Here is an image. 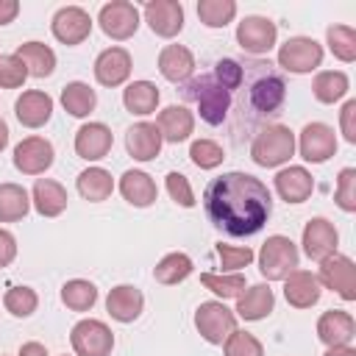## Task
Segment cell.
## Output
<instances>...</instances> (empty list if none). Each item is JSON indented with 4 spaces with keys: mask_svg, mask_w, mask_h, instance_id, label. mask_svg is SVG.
Wrapping results in <instances>:
<instances>
[{
    "mask_svg": "<svg viewBox=\"0 0 356 356\" xmlns=\"http://www.w3.org/2000/svg\"><path fill=\"white\" fill-rule=\"evenodd\" d=\"M211 75L225 89L228 108L222 131L234 147H242L281 114L286 100V81L275 64L264 58H220L214 61Z\"/></svg>",
    "mask_w": 356,
    "mask_h": 356,
    "instance_id": "cell-1",
    "label": "cell"
},
{
    "mask_svg": "<svg viewBox=\"0 0 356 356\" xmlns=\"http://www.w3.org/2000/svg\"><path fill=\"white\" fill-rule=\"evenodd\" d=\"M203 209L214 228L228 236H250L264 228L273 197L270 189L250 172H222L203 192Z\"/></svg>",
    "mask_w": 356,
    "mask_h": 356,
    "instance_id": "cell-2",
    "label": "cell"
},
{
    "mask_svg": "<svg viewBox=\"0 0 356 356\" xmlns=\"http://www.w3.org/2000/svg\"><path fill=\"white\" fill-rule=\"evenodd\" d=\"M295 153V134L286 125H264L253 139H250V156L259 167H278L289 161Z\"/></svg>",
    "mask_w": 356,
    "mask_h": 356,
    "instance_id": "cell-3",
    "label": "cell"
},
{
    "mask_svg": "<svg viewBox=\"0 0 356 356\" xmlns=\"http://www.w3.org/2000/svg\"><path fill=\"white\" fill-rule=\"evenodd\" d=\"M298 267V248L289 236H267L259 250V270L267 281H284Z\"/></svg>",
    "mask_w": 356,
    "mask_h": 356,
    "instance_id": "cell-4",
    "label": "cell"
},
{
    "mask_svg": "<svg viewBox=\"0 0 356 356\" xmlns=\"http://www.w3.org/2000/svg\"><path fill=\"white\" fill-rule=\"evenodd\" d=\"M195 325L206 342L222 345L228 339V334L236 328V314L222 300H206L195 312Z\"/></svg>",
    "mask_w": 356,
    "mask_h": 356,
    "instance_id": "cell-5",
    "label": "cell"
},
{
    "mask_svg": "<svg viewBox=\"0 0 356 356\" xmlns=\"http://www.w3.org/2000/svg\"><path fill=\"white\" fill-rule=\"evenodd\" d=\"M320 61H323V47L309 36H292L278 50V67H284L286 72H295V75L317 70Z\"/></svg>",
    "mask_w": 356,
    "mask_h": 356,
    "instance_id": "cell-6",
    "label": "cell"
},
{
    "mask_svg": "<svg viewBox=\"0 0 356 356\" xmlns=\"http://www.w3.org/2000/svg\"><path fill=\"white\" fill-rule=\"evenodd\" d=\"M323 286L337 292L342 300H356V267L348 256L331 253L320 261V278Z\"/></svg>",
    "mask_w": 356,
    "mask_h": 356,
    "instance_id": "cell-7",
    "label": "cell"
},
{
    "mask_svg": "<svg viewBox=\"0 0 356 356\" xmlns=\"http://www.w3.org/2000/svg\"><path fill=\"white\" fill-rule=\"evenodd\" d=\"M70 342L78 356H108L114 348V334L100 320H81L72 328Z\"/></svg>",
    "mask_w": 356,
    "mask_h": 356,
    "instance_id": "cell-8",
    "label": "cell"
},
{
    "mask_svg": "<svg viewBox=\"0 0 356 356\" xmlns=\"http://www.w3.org/2000/svg\"><path fill=\"white\" fill-rule=\"evenodd\" d=\"M97 22H100V28H103L106 36L122 42V39H131L136 33V28H139V11L128 0H111V3H106L100 8Z\"/></svg>",
    "mask_w": 356,
    "mask_h": 356,
    "instance_id": "cell-9",
    "label": "cell"
},
{
    "mask_svg": "<svg viewBox=\"0 0 356 356\" xmlns=\"http://www.w3.org/2000/svg\"><path fill=\"white\" fill-rule=\"evenodd\" d=\"M275 36H278L275 22L267 19V17H245V19L239 22V28H236V42H239V47H242L245 53H253V56L270 53L273 44H275Z\"/></svg>",
    "mask_w": 356,
    "mask_h": 356,
    "instance_id": "cell-10",
    "label": "cell"
},
{
    "mask_svg": "<svg viewBox=\"0 0 356 356\" xmlns=\"http://www.w3.org/2000/svg\"><path fill=\"white\" fill-rule=\"evenodd\" d=\"M300 156L312 164H323L337 153V134L325 122H309L300 131Z\"/></svg>",
    "mask_w": 356,
    "mask_h": 356,
    "instance_id": "cell-11",
    "label": "cell"
},
{
    "mask_svg": "<svg viewBox=\"0 0 356 356\" xmlns=\"http://www.w3.org/2000/svg\"><path fill=\"white\" fill-rule=\"evenodd\" d=\"M53 145L44 136H28L14 147V167L25 175H42L53 164Z\"/></svg>",
    "mask_w": 356,
    "mask_h": 356,
    "instance_id": "cell-12",
    "label": "cell"
},
{
    "mask_svg": "<svg viewBox=\"0 0 356 356\" xmlns=\"http://www.w3.org/2000/svg\"><path fill=\"white\" fill-rule=\"evenodd\" d=\"M92 33V17L81 6H64L53 17V36L64 44H81Z\"/></svg>",
    "mask_w": 356,
    "mask_h": 356,
    "instance_id": "cell-13",
    "label": "cell"
},
{
    "mask_svg": "<svg viewBox=\"0 0 356 356\" xmlns=\"http://www.w3.org/2000/svg\"><path fill=\"white\" fill-rule=\"evenodd\" d=\"M145 22L156 36H175L184 28V6L178 0H150L145 6Z\"/></svg>",
    "mask_w": 356,
    "mask_h": 356,
    "instance_id": "cell-14",
    "label": "cell"
},
{
    "mask_svg": "<svg viewBox=\"0 0 356 356\" xmlns=\"http://www.w3.org/2000/svg\"><path fill=\"white\" fill-rule=\"evenodd\" d=\"M337 242H339V234L334 228V222H328L325 217H314L306 222L303 228V250L309 259L314 261H323L325 256L337 253Z\"/></svg>",
    "mask_w": 356,
    "mask_h": 356,
    "instance_id": "cell-15",
    "label": "cell"
},
{
    "mask_svg": "<svg viewBox=\"0 0 356 356\" xmlns=\"http://www.w3.org/2000/svg\"><path fill=\"white\" fill-rule=\"evenodd\" d=\"M317 337L323 345L328 348H342L350 345V339L356 337V323L348 312L342 309H331L317 320Z\"/></svg>",
    "mask_w": 356,
    "mask_h": 356,
    "instance_id": "cell-16",
    "label": "cell"
},
{
    "mask_svg": "<svg viewBox=\"0 0 356 356\" xmlns=\"http://www.w3.org/2000/svg\"><path fill=\"white\" fill-rule=\"evenodd\" d=\"M14 114L25 128H42L53 114V97L39 89H28L17 97Z\"/></svg>",
    "mask_w": 356,
    "mask_h": 356,
    "instance_id": "cell-17",
    "label": "cell"
},
{
    "mask_svg": "<svg viewBox=\"0 0 356 356\" xmlns=\"http://www.w3.org/2000/svg\"><path fill=\"white\" fill-rule=\"evenodd\" d=\"M131 75V56L122 47H108L95 61V78L103 86H120Z\"/></svg>",
    "mask_w": 356,
    "mask_h": 356,
    "instance_id": "cell-18",
    "label": "cell"
},
{
    "mask_svg": "<svg viewBox=\"0 0 356 356\" xmlns=\"http://www.w3.org/2000/svg\"><path fill=\"white\" fill-rule=\"evenodd\" d=\"M111 131L103 122H86L75 134V153L86 161H97L111 150Z\"/></svg>",
    "mask_w": 356,
    "mask_h": 356,
    "instance_id": "cell-19",
    "label": "cell"
},
{
    "mask_svg": "<svg viewBox=\"0 0 356 356\" xmlns=\"http://www.w3.org/2000/svg\"><path fill=\"white\" fill-rule=\"evenodd\" d=\"M284 281H286L284 284V298H286L289 306L309 309V306H314L320 300V281L309 270H292Z\"/></svg>",
    "mask_w": 356,
    "mask_h": 356,
    "instance_id": "cell-20",
    "label": "cell"
},
{
    "mask_svg": "<svg viewBox=\"0 0 356 356\" xmlns=\"http://www.w3.org/2000/svg\"><path fill=\"white\" fill-rule=\"evenodd\" d=\"M161 142H164V139H161L156 122H136V125H131L128 134H125V147H128V153H131L136 161H150V159H156L159 150H161Z\"/></svg>",
    "mask_w": 356,
    "mask_h": 356,
    "instance_id": "cell-21",
    "label": "cell"
},
{
    "mask_svg": "<svg viewBox=\"0 0 356 356\" xmlns=\"http://www.w3.org/2000/svg\"><path fill=\"white\" fill-rule=\"evenodd\" d=\"M142 306H145V298H142V292H139L136 286H131V284L114 286V289L108 292V298H106L108 314H111L114 320H120V323H134V320L142 314Z\"/></svg>",
    "mask_w": 356,
    "mask_h": 356,
    "instance_id": "cell-22",
    "label": "cell"
},
{
    "mask_svg": "<svg viewBox=\"0 0 356 356\" xmlns=\"http://www.w3.org/2000/svg\"><path fill=\"white\" fill-rule=\"evenodd\" d=\"M159 70L167 81L172 83H186L192 70H195V56L189 53V47L184 44H167L159 53Z\"/></svg>",
    "mask_w": 356,
    "mask_h": 356,
    "instance_id": "cell-23",
    "label": "cell"
},
{
    "mask_svg": "<svg viewBox=\"0 0 356 356\" xmlns=\"http://www.w3.org/2000/svg\"><path fill=\"white\" fill-rule=\"evenodd\" d=\"M275 189L281 195V200L286 203H303L312 189H314V178L309 175L306 167H286L275 175Z\"/></svg>",
    "mask_w": 356,
    "mask_h": 356,
    "instance_id": "cell-24",
    "label": "cell"
},
{
    "mask_svg": "<svg viewBox=\"0 0 356 356\" xmlns=\"http://www.w3.org/2000/svg\"><path fill=\"white\" fill-rule=\"evenodd\" d=\"M156 128H159L161 139L178 145V142L189 139V134L195 131V117H192V111L184 108V106H167V108L159 114Z\"/></svg>",
    "mask_w": 356,
    "mask_h": 356,
    "instance_id": "cell-25",
    "label": "cell"
},
{
    "mask_svg": "<svg viewBox=\"0 0 356 356\" xmlns=\"http://www.w3.org/2000/svg\"><path fill=\"white\" fill-rule=\"evenodd\" d=\"M120 192H122V197H125L131 206H136V209L150 206V203L156 200V195H159L156 181H153L147 172H142V170H128V172H122V178H120Z\"/></svg>",
    "mask_w": 356,
    "mask_h": 356,
    "instance_id": "cell-26",
    "label": "cell"
},
{
    "mask_svg": "<svg viewBox=\"0 0 356 356\" xmlns=\"http://www.w3.org/2000/svg\"><path fill=\"white\" fill-rule=\"evenodd\" d=\"M67 192L58 181H50V178H39L33 184V206L42 217H58L64 209H67Z\"/></svg>",
    "mask_w": 356,
    "mask_h": 356,
    "instance_id": "cell-27",
    "label": "cell"
},
{
    "mask_svg": "<svg viewBox=\"0 0 356 356\" xmlns=\"http://www.w3.org/2000/svg\"><path fill=\"white\" fill-rule=\"evenodd\" d=\"M273 303H275V295L267 284H253L245 295H239V303H236V314L242 320H264L270 312H273Z\"/></svg>",
    "mask_w": 356,
    "mask_h": 356,
    "instance_id": "cell-28",
    "label": "cell"
},
{
    "mask_svg": "<svg viewBox=\"0 0 356 356\" xmlns=\"http://www.w3.org/2000/svg\"><path fill=\"white\" fill-rule=\"evenodd\" d=\"M17 58L25 64L28 75L33 78H47L53 70H56V53L42 44V42H25L17 47Z\"/></svg>",
    "mask_w": 356,
    "mask_h": 356,
    "instance_id": "cell-29",
    "label": "cell"
},
{
    "mask_svg": "<svg viewBox=\"0 0 356 356\" xmlns=\"http://www.w3.org/2000/svg\"><path fill=\"white\" fill-rule=\"evenodd\" d=\"M122 103H125V108H128L131 114H139V117L153 114L156 106H159V89H156V83H150V81H134V83H128V89L122 92Z\"/></svg>",
    "mask_w": 356,
    "mask_h": 356,
    "instance_id": "cell-30",
    "label": "cell"
},
{
    "mask_svg": "<svg viewBox=\"0 0 356 356\" xmlns=\"http://www.w3.org/2000/svg\"><path fill=\"white\" fill-rule=\"evenodd\" d=\"M28 192L17 184H0V222H17L28 214Z\"/></svg>",
    "mask_w": 356,
    "mask_h": 356,
    "instance_id": "cell-31",
    "label": "cell"
},
{
    "mask_svg": "<svg viewBox=\"0 0 356 356\" xmlns=\"http://www.w3.org/2000/svg\"><path fill=\"white\" fill-rule=\"evenodd\" d=\"M97 103V95L89 83H81V81H72L61 89V106L72 114V117H86Z\"/></svg>",
    "mask_w": 356,
    "mask_h": 356,
    "instance_id": "cell-32",
    "label": "cell"
},
{
    "mask_svg": "<svg viewBox=\"0 0 356 356\" xmlns=\"http://www.w3.org/2000/svg\"><path fill=\"white\" fill-rule=\"evenodd\" d=\"M111 189H114V181L103 167H89L78 175V192L92 203L106 200L111 195Z\"/></svg>",
    "mask_w": 356,
    "mask_h": 356,
    "instance_id": "cell-33",
    "label": "cell"
},
{
    "mask_svg": "<svg viewBox=\"0 0 356 356\" xmlns=\"http://www.w3.org/2000/svg\"><path fill=\"white\" fill-rule=\"evenodd\" d=\"M61 300L67 309L72 312H86L95 306L97 300V286L92 281H83V278H72L61 286Z\"/></svg>",
    "mask_w": 356,
    "mask_h": 356,
    "instance_id": "cell-34",
    "label": "cell"
},
{
    "mask_svg": "<svg viewBox=\"0 0 356 356\" xmlns=\"http://www.w3.org/2000/svg\"><path fill=\"white\" fill-rule=\"evenodd\" d=\"M189 273H192V259H189L186 253H167V256L156 264V270H153L156 281H159V284H167V286L181 284L184 278H189Z\"/></svg>",
    "mask_w": 356,
    "mask_h": 356,
    "instance_id": "cell-35",
    "label": "cell"
},
{
    "mask_svg": "<svg viewBox=\"0 0 356 356\" xmlns=\"http://www.w3.org/2000/svg\"><path fill=\"white\" fill-rule=\"evenodd\" d=\"M312 89H314V97L320 103H337L348 92V75L339 72V70H325V72H320L314 78Z\"/></svg>",
    "mask_w": 356,
    "mask_h": 356,
    "instance_id": "cell-36",
    "label": "cell"
},
{
    "mask_svg": "<svg viewBox=\"0 0 356 356\" xmlns=\"http://www.w3.org/2000/svg\"><path fill=\"white\" fill-rule=\"evenodd\" d=\"M236 14L234 0H200L197 3V17L209 28H225Z\"/></svg>",
    "mask_w": 356,
    "mask_h": 356,
    "instance_id": "cell-37",
    "label": "cell"
},
{
    "mask_svg": "<svg viewBox=\"0 0 356 356\" xmlns=\"http://www.w3.org/2000/svg\"><path fill=\"white\" fill-rule=\"evenodd\" d=\"M325 36H328L331 53H334L339 61L350 64V61L356 58V31H353L350 25H331Z\"/></svg>",
    "mask_w": 356,
    "mask_h": 356,
    "instance_id": "cell-38",
    "label": "cell"
},
{
    "mask_svg": "<svg viewBox=\"0 0 356 356\" xmlns=\"http://www.w3.org/2000/svg\"><path fill=\"white\" fill-rule=\"evenodd\" d=\"M3 306L14 317H31L36 312V306H39V298H36V292L31 286H11L6 292V298H3Z\"/></svg>",
    "mask_w": 356,
    "mask_h": 356,
    "instance_id": "cell-39",
    "label": "cell"
},
{
    "mask_svg": "<svg viewBox=\"0 0 356 356\" xmlns=\"http://www.w3.org/2000/svg\"><path fill=\"white\" fill-rule=\"evenodd\" d=\"M200 281H203V286L206 289H211L217 298H239L242 295V289H245V275H239V273H234V275H214V273H203L200 275Z\"/></svg>",
    "mask_w": 356,
    "mask_h": 356,
    "instance_id": "cell-40",
    "label": "cell"
},
{
    "mask_svg": "<svg viewBox=\"0 0 356 356\" xmlns=\"http://www.w3.org/2000/svg\"><path fill=\"white\" fill-rule=\"evenodd\" d=\"M189 156H192V161L200 167V170H214V167H220L222 164V147L217 145V142H211V139H197V142H192V147H189Z\"/></svg>",
    "mask_w": 356,
    "mask_h": 356,
    "instance_id": "cell-41",
    "label": "cell"
},
{
    "mask_svg": "<svg viewBox=\"0 0 356 356\" xmlns=\"http://www.w3.org/2000/svg\"><path fill=\"white\" fill-rule=\"evenodd\" d=\"M225 356H264V348L253 334L234 328L225 339Z\"/></svg>",
    "mask_w": 356,
    "mask_h": 356,
    "instance_id": "cell-42",
    "label": "cell"
},
{
    "mask_svg": "<svg viewBox=\"0 0 356 356\" xmlns=\"http://www.w3.org/2000/svg\"><path fill=\"white\" fill-rule=\"evenodd\" d=\"M337 206L342 211H356V170L345 167L337 178V195H334Z\"/></svg>",
    "mask_w": 356,
    "mask_h": 356,
    "instance_id": "cell-43",
    "label": "cell"
},
{
    "mask_svg": "<svg viewBox=\"0 0 356 356\" xmlns=\"http://www.w3.org/2000/svg\"><path fill=\"white\" fill-rule=\"evenodd\" d=\"M28 78L25 64L17 56H0V89H17Z\"/></svg>",
    "mask_w": 356,
    "mask_h": 356,
    "instance_id": "cell-44",
    "label": "cell"
},
{
    "mask_svg": "<svg viewBox=\"0 0 356 356\" xmlns=\"http://www.w3.org/2000/svg\"><path fill=\"white\" fill-rule=\"evenodd\" d=\"M217 256L222 261V270H239V267H248L253 261V250L245 245V248H234V245H217Z\"/></svg>",
    "mask_w": 356,
    "mask_h": 356,
    "instance_id": "cell-45",
    "label": "cell"
},
{
    "mask_svg": "<svg viewBox=\"0 0 356 356\" xmlns=\"http://www.w3.org/2000/svg\"><path fill=\"white\" fill-rule=\"evenodd\" d=\"M167 192H170V197H172L178 206H184V209L195 206V195H192V186H189L186 175L170 172V175H167Z\"/></svg>",
    "mask_w": 356,
    "mask_h": 356,
    "instance_id": "cell-46",
    "label": "cell"
},
{
    "mask_svg": "<svg viewBox=\"0 0 356 356\" xmlns=\"http://www.w3.org/2000/svg\"><path fill=\"white\" fill-rule=\"evenodd\" d=\"M339 125H342V136L356 145V100H348L339 111Z\"/></svg>",
    "mask_w": 356,
    "mask_h": 356,
    "instance_id": "cell-47",
    "label": "cell"
},
{
    "mask_svg": "<svg viewBox=\"0 0 356 356\" xmlns=\"http://www.w3.org/2000/svg\"><path fill=\"white\" fill-rule=\"evenodd\" d=\"M17 256V239L0 228V267H8Z\"/></svg>",
    "mask_w": 356,
    "mask_h": 356,
    "instance_id": "cell-48",
    "label": "cell"
},
{
    "mask_svg": "<svg viewBox=\"0 0 356 356\" xmlns=\"http://www.w3.org/2000/svg\"><path fill=\"white\" fill-rule=\"evenodd\" d=\"M17 14H19V3L17 0H0V25H8Z\"/></svg>",
    "mask_w": 356,
    "mask_h": 356,
    "instance_id": "cell-49",
    "label": "cell"
},
{
    "mask_svg": "<svg viewBox=\"0 0 356 356\" xmlns=\"http://www.w3.org/2000/svg\"><path fill=\"white\" fill-rule=\"evenodd\" d=\"M19 356H47V350H44L42 342H25L19 348Z\"/></svg>",
    "mask_w": 356,
    "mask_h": 356,
    "instance_id": "cell-50",
    "label": "cell"
},
{
    "mask_svg": "<svg viewBox=\"0 0 356 356\" xmlns=\"http://www.w3.org/2000/svg\"><path fill=\"white\" fill-rule=\"evenodd\" d=\"M325 356H356V350L350 345H342V348H328Z\"/></svg>",
    "mask_w": 356,
    "mask_h": 356,
    "instance_id": "cell-51",
    "label": "cell"
},
{
    "mask_svg": "<svg viewBox=\"0 0 356 356\" xmlns=\"http://www.w3.org/2000/svg\"><path fill=\"white\" fill-rule=\"evenodd\" d=\"M6 145H8V125L0 120V150H3Z\"/></svg>",
    "mask_w": 356,
    "mask_h": 356,
    "instance_id": "cell-52",
    "label": "cell"
}]
</instances>
